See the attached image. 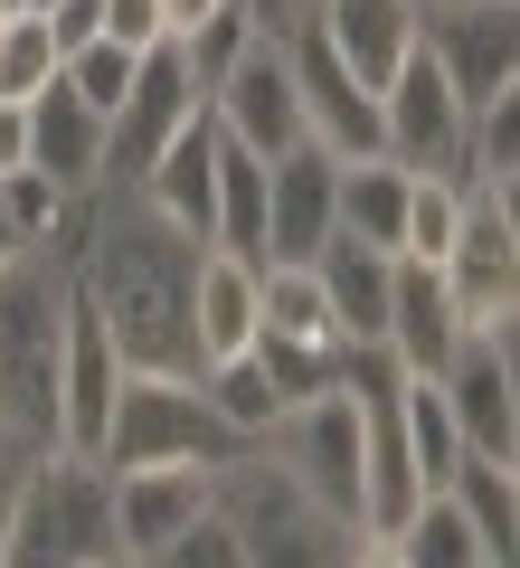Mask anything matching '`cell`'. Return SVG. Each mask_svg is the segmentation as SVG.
Wrapping results in <instances>:
<instances>
[{
	"label": "cell",
	"mask_w": 520,
	"mask_h": 568,
	"mask_svg": "<svg viewBox=\"0 0 520 568\" xmlns=\"http://www.w3.org/2000/svg\"><path fill=\"white\" fill-rule=\"evenodd\" d=\"M104 484H114V549L123 559H152L161 540H181L208 511L218 465H142V474H104Z\"/></svg>",
	"instance_id": "cell-16"
},
{
	"label": "cell",
	"mask_w": 520,
	"mask_h": 568,
	"mask_svg": "<svg viewBox=\"0 0 520 568\" xmlns=\"http://www.w3.org/2000/svg\"><path fill=\"white\" fill-rule=\"evenodd\" d=\"M133 190H142L171 227H181L190 246H208V200H218V114L200 104V114H190L181 133L152 152V171H142Z\"/></svg>",
	"instance_id": "cell-18"
},
{
	"label": "cell",
	"mask_w": 520,
	"mask_h": 568,
	"mask_svg": "<svg viewBox=\"0 0 520 568\" xmlns=\"http://www.w3.org/2000/svg\"><path fill=\"white\" fill-rule=\"evenodd\" d=\"M265 379L284 388V398H313V388H332L340 369H350V351H284V342H256Z\"/></svg>",
	"instance_id": "cell-35"
},
{
	"label": "cell",
	"mask_w": 520,
	"mask_h": 568,
	"mask_svg": "<svg viewBox=\"0 0 520 568\" xmlns=\"http://www.w3.org/2000/svg\"><path fill=\"white\" fill-rule=\"evenodd\" d=\"M10 265H29V237H20V219L0 209V275H10Z\"/></svg>",
	"instance_id": "cell-40"
},
{
	"label": "cell",
	"mask_w": 520,
	"mask_h": 568,
	"mask_svg": "<svg viewBox=\"0 0 520 568\" xmlns=\"http://www.w3.org/2000/svg\"><path fill=\"white\" fill-rule=\"evenodd\" d=\"M313 275H322V294H332L340 342H350V351H379V332H388V275H398V256H388V246H360V237H332V246L313 256Z\"/></svg>",
	"instance_id": "cell-22"
},
{
	"label": "cell",
	"mask_w": 520,
	"mask_h": 568,
	"mask_svg": "<svg viewBox=\"0 0 520 568\" xmlns=\"http://www.w3.org/2000/svg\"><path fill=\"white\" fill-rule=\"evenodd\" d=\"M463 95L445 85V67L426 48H407V67L379 85V152L398 171H463Z\"/></svg>",
	"instance_id": "cell-10"
},
{
	"label": "cell",
	"mask_w": 520,
	"mask_h": 568,
	"mask_svg": "<svg viewBox=\"0 0 520 568\" xmlns=\"http://www.w3.org/2000/svg\"><path fill=\"white\" fill-rule=\"evenodd\" d=\"M436 388H445L463 455L520 465V332H463L455 361L436 369Z\"/></svg>",
	"instance_id": "cell-7"
},
{
	"label": "cell",
	"mask_w": 520,
	"mask_h": 568,
	"mask_svg": "<svg viewBox=\"0 0 520 568\" xmlns=\"http://www.w3.org/2000/svg\"><path fill=\"white\" fill-rule=\"evenodd\" d=\"M208 114H218V133L237 142V152H256V162L294 152V142H313V133H303L294 67H284V39H256V48H246V58L208 85Z\"/></svg>",
	"instance_id": "cell-13"
},
{
	"label": "cell",
	"mask_w": 520,
	"mask_h": 568,
	"mask_svg": "<svg viewBox=\"0 0 520 568\" xmlns=\"http://www.w3.org/2000/svg\"><path fill=\"white\" fill-rule=\"evenodd\" d=\"M256 342H284V351H350L313 265H284V256L256 265Z\"/></svg>",
	"instance_id": "cell-23"
},
{
	"label": "cell",
	"mask_w": 520,
	"mask_h": 568,
	"mask_svg": "<svg viewBox=\"0 0 520 568\" xmlns=\"http://www.w3.org/2000/svg\"><path fill=\"white\" fill-rule=\"evenodd\" d=\"M0 171H29V104H0Z\"/></svg>",
	"instance_id": "cell-38"
},
{
	"label": "cell",
	"mask_w": 520,
	"mask_h": 568,
	"mask_svg": "<svg viewBox=\"0 0 520 568\" xmlns=\"http://www.w3.org/2000/svg\"><path fill=\"white\" fill-rule=\"evenodd\" d=\"M303 20L322 29V48H332L369 95H379V85L407 67V48H417V0H313Z\"/></svg>",
	"instance_id": "cell-17"
},
{
	"label": "cell",
	"mask_w": 520,
	"mask_h": 568,
	"mask_svg": "<svg viewBox=\"0 0 520 568\" xmlns=\"http://www.w3.org/2000/svg\"><path fill=\"white\" fill-rule=\"evenodd\" d=\"M445 503L473 521V540H482V559H492V568H520V465L463 455V465L445 474Z\"/></svg>",
	"instance_id": "cell-24"
},
{
	"label": "cell",
	"mask_w": 520,
	"mask_h": 568,
	"mask_svg": "<svg viewBox=\"0 0 520 568\" xmlns=\"http://www.w3.org/2000/svg\"><path fill=\"white\" fill-rule=\"evenodd\" d=\"M95 568H133V559H95Z\"/></svg>",
	"instance_id": "cell-44"
},
{
	"label": "cell",
	"mask_w": 520,
	"mask_h": 568,
	"mask_svg": "<svg viewBox=\"0 0 520 568\" xmlns=\"http://www.w3.org/2000/svg\"><path fill=\"white\" fill-rule=\"evenodd\" d=\"M463 227V181L455 171H407V219H398V256L436 265Z\"/></svg>",
	"instance_id": "cell-30"
},
{
	"label": "cell",
	"mask_w": 520,
	"mask_h": 568,
	"mask_svg": "<svg viewBox=\"0 0 520 568\" xmlns=\"http://www.w3.org/2000/svg\"><path fill=\"white\" fill-rule=\"evenodd\" d=\"M133 568H237V540H227V521H218V511H200V521H190L181 540H161L152 559H133Z\"/></svg>",
	"instance_id": "cell-36"
},
{
	"label": "cell",
	"mask_w": 520,
	"mask_h": 568,
	"mask_svg": "<svg viewBox=\"0 0 520 568\" xmlns=\"http://www.w3.org/2000/svg\"><path fill=\"white\" fill-rule=\"evenodd\" d=\"M227 455H237V436H227V417L208 407L200 379H181V369H123L114 417H104V436H95V465H104V474L227 465Z\"/></svg>",
	"instance_id": "cell-5"
},
{
	"label": "cell",
	"mask_w": 520,
	"mask_h": 568,
	"mask_svg": "<svg viewBox=\"0 0 520 568\" xmlns=\"http://www.w3.org/2000/svg\"><path fill=\"white\" fill-rule=\"evenodd\" d=\"M58 77H67V95H85L104 123H114L123 85H133V48H123V39H85V48H67V67H58Z\"/></svg>",
	"instance_id": "cell-33"
},
{
	"label": "cell",
	"mask_w": 520,
	"mask_h": 568,
	"mask_svg": "<svg viewBox=\"0 0 520 568\" xmlns=\"http://www.w3.org/2000/svg\"><path fill=\"white\" fill-rule=\"evenodd\" d=\"M417 48L445 67V85L473 114L520 85V0H436V10H417Z\"/></svg>",
	"instance_id": "cell-8"
},
{
	"label": "cell",
	"mask_w": 520,
	"mask_h": 568,
	"mask_svg": "<svg viewBox=\"0 0 520 568\" xmlns=\"http://www.w3.org/2000/svg\"><path fill=\"white\" fill-rule=\"evenodd\" d=\"M398 219H407V171L388 162V152L340 162V181H332V237H360V246H388V256H398Z\"/></svg>",
	"instance_id": "cell-25"
},
{
	"label": "cell",
	"mask_w": 520,
	"mask_h": 568,
	"mask_svg": "<svg viewBox=\"0 0 520 568\" xmlns=\"http://www.w3.org/2000/svg\"><path fill=\"white\" fill-rule=\"evenodd\" d=\"M190 342H200V369L256 351V256L200 246V265H190Z\"/></svg>",
	"instance_id": "cell-20"
},
{
	"label": "cell",
	"mask_w": 520,
	"mask_h": 568,
	"mask_svg": "<svg viewBox=\"0 0 520 568\" xmlns=\"http://www.w3.org/2000/svg\"><path fill=\"white\" fill-rule=\"evenodd\" d=\"M350 568H398V559H388L379 540H360V549H350Z\"/></svg>",
	"instance_id": "cell-42"
},
{
	"label": "cell",
	"mask_w": 520,
	"mask_h": 568,
	"mask_svg": "<svg viewBox=\"0 0 520 568\" xmlns=\"http://www.w3.org/2000/svg\"><path fill=\"white\" fill-rule=\"evenodd\" d=\"M208 246L227 256H265V162L218 133V200H208Z\"/></svg>",
	"instance_id": "cell-27"
},
{
	"label": "cell",
	"mask_w": 520,
	"mask_h": 568,
	"mask_svg": "<svg viewBox=\"0 0 520 568\" xmlns=\"http://www.w3.org/2000/svg\"><path fill=\"white\" fill-rule=\"evenodd\" d=\"M10 503H20V465L0 455V540H10Z\"/></svg>",
	"instance_id": "cell-41"
},
{
	"label": "cell",
	"mask_w": 520,
	"mask_h": 568,
	"mask_svg": "<svg viewBox=\"0 0 520 568\" xmlns=\"http://www.w3.org/2000/svg\"><path fill=\"white\" fill-rule=\"evenodd\" d=\"M200 85H190V67H181V48L161 39V48H142L133 58V85H123V104H114V123H104V181H142L152 171V152L171 133H181L190 114H200Z\"/></svg>",
	"instance_id": "cell-11"
},
{
	"label": "cell",
	"mask_w": 520,
	"mask_h": 568,
	"mask_svg": "<svg viewBox=\"0 0 520 568\" xmlns=\"http://www.w3.org/2000/svg\"><path fill=\"white\" fill-rule=\"evenodd\" d=\"M29 171H48L58 190H104V114L67 95V77L29 95Z\"/></svg>",
	"instance_id": "cell-21"
},
{
	"label": "cell",
	"mask_w": 520,
	"mask_h": 568,
	"mask_svg": "<svg viewBox=\"0 0 520 568\" xmlns=\"http://www.w3.org/2000/svg\"><path fill=\"white\" fill-rule=\"evenodd\" d=\"M0 20H10V10H0Z\"/></svg>",
	"instance_id": "cell-46"
},
{
	"label": "cell",
	"mask_w": 520,
	"mask_h": 568,
	"mask_svg": "<svg viewBox=\"0 0 520 568\" xmlns=\"http://www.w3.org/2000/svg\"><path fill=\"white\" fill-rule=\"evenodd\" d=\"M200 388H208V407L227 417V436H237V446H265V436L284 426V407H294L275 379H265L256 351H237V361H208V369H200Z\"/></svg>",
	"instance_id": "cell-26"
},
{
	"label": "cell",
	"mask_w": 520,
	"mask_h": 568,
	"mask_svg": "<svg viewBox=\"0 0 520 568\" xmlns=\"http://www.w3.org/2000/svg\"><path fill=\"white\" fill-rule=\"evenodd\" d=\"M0 10H39V0H0Z\"/></svg>",
	"instance_id": "cell-43"
},
{
	"label": "cell",
	"mask_w": 520,
	"mask_h": 568,
	"mask_svg": "<svg viewBox=\"0 0 520 568\" xmlns=\"http://www.w3.org/2000/svg\"><path fill=\"white\" fill-rule=\"evenodd\" d=\"M417 10H436V0H417Z\"/></svg>",
	"instance_id": "cell-45"
},
{
	"label": "cell",
	"mask_w": 520,
	"mask_h": 568,
	"mask_svg": "<svg viewBox=\"0 0 520 568\" xmlns=\"http://www.w3.org/2000/svg\"><path fill=\"white\" fill-rule=\"evenodd\" d=\"M95 20H104V39H123L133 58L171 39V29H161V0H95Z\"/></svg>",
	"instance_id": "cell-37"
},
{
	"label": "cell",
	"mask_w": 520,
	"mask_h": 568,
	"mask_svg": "<svg viewBox=\"0 0 520 568\" xmlns=\"http://www.w3.org/2000/svg\"><path fill=\"white\" fill-rule=\"evenodd\" d=\"M379 549H388L398 568H492V559H482V540H473V521H463L445 493H426V503L407 511Z\"/></svg>",
	"instance_id": "cell-28"
},
{
	"label": "cell",
	"mask_w": 520,
	"mask_h": 568,
	"mask_svg": "<svg viewBox=\"0 0 520 568\" xmlns=\"http://www.w3.org/2000/svg\"><path fill=\"white\" fill-rule=\"evenodd\" d=\"M208 511L237 540V568H350L360 521H340L322 493H303L265 446H237L208 484Z\"/></svg>",
	"instance_id": "cell-2"
},
{
	"label": "cell",
	"mask_w": 520,
	"mask_h": 568,
	"mask_svg": "<svg viewBox=\"0 0 520 568\" xmlns=\"http://www.w3.org/2000/svg\"><path fill=\"white\" fill-rule=\"evenodd\" d=\"M455 342H463V323H455V304H445V275H436V265H417V256H398L379 351L407 369V379H436V369L455 361Z\"/></svg>",
	"instance_id": "cell-19"
},
{
	"label": "cell",
	"mask_w": 520,
	"mask_h": 568,
	"mask_svg": "<svg viewBox=\"0 0 520 568\" xmlns=\"http://www.w3.org/2000/svg\"><path fill=\"white\" fill-rule=\"evenodd\" d=\"M58 39H48V20L39 10H10L0 20V104H29V95H48L58 85Z\"/></svg>",
	"instance_id": "cell-31"
},
{
	"label": "cell",
	"mask_w": 520,
	"mask_h": 568,
	"mask_svg": "<svg viewBox=\"0 0 520 568\" xmlns=\"http://www.w3.org/2000/svg\"><path fill=\"white\" fill-rule=\"evenodd\" d=\"M77 200V190H58L48 171H0V209L20 219V237H29V256H39V237L58 227V209Z\"/></svg>",
	"instance_id": "cell-34"
},
{
	"label": "cell",
	"mask_w": 520,
	"mask_h": 568,
	"mask_svg": "<svg viewBox=\"0 0 520 568\" xmlns=\"http://www.w3.org/2000/svg\"><path fill=\"white\" fill-rule=\"evenodd\" d=\"M398 426H407V455H417V484L445 493V474L463 465V436H455V417H445V388L398 369Z\"/></svg>",
	"instance_id": "cell-29"
},
{
	"label": "cell",
	"mask_w": 520,
	"mask_h": 568,
	"mask_svg": "<svg viewBox=\"0 0 520 568\" xmlns=\"http://www.w3.org/2000/svg\"><path fill=\"white\" fill-rule=\"evenodd\" d=\"M208 10H218V0H161V29H171V39H190Z\"/></svg>",
	"instance_id": "cell-39"
},
{
	"label": "cell",
	"mask_w": 520,
	"mask_h": 568,
	"mask_svg": "<svg viewBox=\"0 0 520 568\" xmlns=\"http://www.w3.org/2000/svg\"><path fill=\"white\" fill-rule=\"evenodd\" d=\"M123 559L114 549V484H104L95 455H39L20 465V503H10V540L0 568H95Z\"/></svg>",
	"instance_id": "cell-4"
},
{
	"label": "cell",
	"mask_w": 520,
	"mask_h": 568,
	"mask_svg": "<svg viewBox=\"0 0 520 568\" xmlns=\"http://www.w3.org/2000/svg\"><path fill=\"white\" fill-rule=\"evenodd\" d=\"M190 265L200 246L161 219L133 181H104L95 190V227H85V256H77V294L104 313L123 369H181L200 379V342H190Z\"/></svg>",
	"instance_id": "cell-1"
},
{
	"label": "cell",
	"mask_w": 520,
	"mask_h": 568,
	"mask_svg": "<svg viewBox=\"0 0 520 568\" xmlns=\"http://www.w3.org/2000/svg\"><path fill=\"white\" fill-rule=\"evenodd\" d=\"M58 342H67V275L10 265L0 275V455L39 465L58 455Z\"/></svg>",
	"instance_id": "cell-3"
},
{
	"label": "cell",
	"mask_w": 520,
	"mask_h": 568,
	"mask_svg": "<svg viewBox=\"0 0 520 568\" xmlns=\"http://www.w3.org/2000/svg\"><path fill=\"white\" fill-rule=\"evenodd\" d=\"M256 39H265V29H256V10H246V0H218V10H208V20L190 29V39H171V48H181L190 85L208 95V85H218V77H227V67H237V58H246Z\"/></svg>",
	"instance_id": "cell-32"
},
{
	"label": "cell",
	"mask_w": 520,
	"mask_h": 568,
	"mask_svg": "<svg viewBox=\"0 0 520 568\" xmlns=\"http://www.w3.org/2000/svg\"><path fill=\"white\" fill-rule=\"evenodd\" d=\"M436 275L463 332H520V209L463 200V227L436 256Z\"/></svg>",
	"instance_id": "cell-6"
},
{
	"label": "cell",
	"mask_w": 520,
	"mask_h": 568,
	"mask_svg": "<svg viewBox=\"0 0 520 568\" xmlns=\"http://www.w3.org/2000/svg\"><path fill=\"white\" fill-rule=\"evenodd\" d=\"M284 67H294V95H303V133H313L332 162H369V152H379V95L322 48L313 20L284 29Z\"/></svg>",
	"instance_id": "cell-12"
},
{
	"label": "cell",
	"mask_w": 520,
	"mask_h": 568,
	"mask_svg": "<svg viewBox=\"0 0 520 568\" xmlns=\"http://www.w3.org/2000/svg\"><path fill=\"white\" fill-rule=\"evenodd\" d=\"M332 181H340V162L322 152V142H294V152L265 162V256L313 265L322 246H332Z\"/></svg>",
	"instance_id": "cell-15"
},
{
	"label": "cell",
	"mask_w": 520,
	"mask_h": 568,
	"mask_svg": "<svg viewBox=\"0 0 520 568\" xmlns=\"http://www.w3.org/2000/svg\"><path fill=\"white\" fill-rule=\"evenodd\" d=\"M265 455H275L303 493H322L340 521H360V398H350L340 379L284 407V426L265 436Z\"/></svg>",
	"instance_id": "cell-9"
},
{
	"label": "cell",
	"mask_w": 520,
	"mask_h": 568,
	"mask_svg": "<svg viewBox=\"0 0 520 568\" xmlns=\"http://www.w3.org/2000/svg\"><path fill=\"white\" fill-rule=\"evenodd\" d=\"M114 388H123V351L104 332V313L67 284V342H58V446L67 455H95L104 417H114Z\"/></svg>",
	"instance_id": "cell-14"
}]
</instances>
